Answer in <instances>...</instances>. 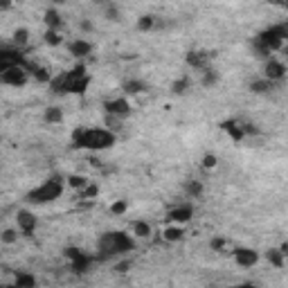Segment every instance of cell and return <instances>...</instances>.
<instances>
[{
    "label": "cell",
    "instance_id": "36",
    "mask_svg": "<svg viewBox=\"0 0 288 288\" xmlns=\"http://www.w3.org/2000/svg\"><path fill=\"white\" fill-rule=\"evenodd\" d=\"M97 194H99V187H97V185H86L84 189H81V196H84V198H97Z\"/></svg>",
    "mask_w": 288,
    "mask_h": 288
},
{
    "label": "cell",
    "instance_id": "29",
    "mask_svg": "<svg viewBox=\"0 0 288 288\" xmlns=\"http://www.w3.org/2000/svg\"><path fill=\"white\" fill-rule=\"evenodd\" d=\"M18 227H5V230H2V234H0V241L5 243V246H14L16 241H18Z\"/></svg>",
    "mask_w": 288,
    "mask_h": 288
},
{
    "label": "cell",
    "instance_id": "44",
    "mask_svg": "<svg viewBox=\"0 0 288 288\" xmlns=\"http://www.w3.org/2000/svg\"><path fill=\"white\" fill-rule=\"evenodd\" d=\"M282 9H286V11H288V0H284V7H282Z\"/></svg>",
    "mask_w": 288,
    "mask_h": 288
},
{
    "label": "cell",
    "instance_id": "32",
    "mask_svg": "<svg viewBox=\"0 0 288 288\" xmlns=\"http://www.w3.org/2000/svg\"><path fill=\"white\" fill-rule=\"evenodd\" d=\"M90 180L86 178V176H79V174H72V176H68V185H70L72 189H84L86 185H88Z\"/></svg>",
    "mask_w": 288,
    "mask_h": 288
},
{
    "label": "cell",
    "instance_id": "42",
    "mask_svg": "<svg viewBox=\"0 0 288 288\" xmlns=\"http://www.w3.org/2000/svg\"><path fill=\"white\" fill-rule=\"evenodd\" d=\"M279 248H282V252H284V255H286V259H288V241H284Z\"/></svg>",
    "mask_w": 288,
    "mask_h": 288
},
{
    "label": "cell",
    "instance_id": "38",
    "mask_svg": "<svg viewBox=\"0 0 288 288\" xmlns=\"http://www.w3.org/2000/svg\"><path fill=\"white\" fill-rule=\"evenodd\" d=\"M209 248H212L214 252H223V248H225V239H221V236L212 239V241H209Z\"/></svg>",
    "mask_w": 288,
    "mask_h": 288
},
{
    "label": "cell",
    "instance_id": "11",
    "mask_svg": "<svg viewBox=\"0 0 288 288\" xmlns=\"http://www.w3.org/2000/svg\"><path fill=\"white\" fill-rule=\"evenodd\" d=\"M286 66H284L279 59H266V66H264V77L270 81H282L284 77H286Z\"/></svg>",
    "mask_w": 288,
    "mask_h": 288
},
{
    "label": "cell",
    "instance_id": "41",
    "mask_svg": "<svg viewBox=\"0 0 288 288\" xmlns=\"http://www.w3.org/2000/svg\"><path fill=\"white\" fill-rule=\"evenodd\" d=\"M11 5H14V0H0V11H9Z\"/></svg>",
    "mask_w": 288,
    "mask_h": 288
},
{
    "label": "cell",
    "instance_id": "23",
    "mask_svg": "<svg viewBox=\"0 0 288 288\" xmlns=\"http://www.w3.org/2000/svg\"><path fill=\"white\" fill-rule=\"evenodd\" d=\"M14 286L16 288H34L36 286V277H34L32 273L20 270V273H16V277H14Z\"/></svg>",
    "mask_w": 288,
    "mask_h": 288
},
{
    "label": "cell",
    "instance_id": "34",
    "mask_svg": "<svg viewBox=\"0 0 288 288\" xmlns=\"http://www.w3.org/2000/svg\"><path fill=\"white\" fill-rule=\"evenodd\" d=\"M106 128H110L113 133L122 131V117H115V115H106Z\"/></svg>",
    "mask_w": 288,
    "mask_h": 288
},
{
    "label": "cell",
    "instance_id": "26",
    "mask_svg": "<svg viewBox=\"0 0 288 288\" xmlns=\"http://www.w3.org/2000/svg\"><path fill=\"white\" fill-rule=\"evenodd\" d=\"M151 234H153V230L147 221H135L133 223V236H135V239H149Z\"/></svg>",
    "mask_w": 288,
    "mask_h": 288
},
{
    "label": "cell",
    "instance_id": "6",
    "mask_svg": "<svg viewBox=\"0 0 288 288\" xmlns=\"http://www.w3.org/2000/svg\"><path fill=\"white\" fill-rule=\"evenodd\" d=\"M192 218H194V205H189V203H180L167 212V221L176 223V225H187Z\"/></svg>",
    "mask_w": 288,
    "mask_h": 288
},
{
    "label": "cell",
    "instance_id": "28",
    "mask_svg": "<svg viewBox=\"0 0 288 288\" xmlns=\"http://www.w3.org/2000/svg\"><path fill=\"white\" fill-rule=\"evenodd\" d=\"M43 41H45V45H50V47H59L63 43V36L59 29H47V32L43 34Z\"/></svg>",
    "mask_w": 288,
    "mask_h": 288
},
{
    "label": "cell",
    "instance_id": "40",
    "mask_svg": "<svg viewBox=\"0 0 288 288\" xmlns=\"http://www.w3.org/2000/svg\"><path fill=\"white\" fill-rule=\"evenodd\" d=\"M79 29H81V32H84V34H90V32H93V29H95V25L90 23L88 18H84V20H81V23H79Z\"/></svg>",
    "mask_w": 288,
    "mask_h": 288
},
{
    "label": "cell",
    "instance_id": "27",
    "mask_svg": "<svg viewBox=\"0 0 288 288\" xmlns=\"http://www.w3.org/2000/svg\"><path fill=\"white\" fill-rule=\"evenodd\" d=\"M189 88H192V79H189L187 75L178 77V79L171 84V93H174V95H185Z\"/></svg>",
    "mask_w": 288,
    "mask_h": 288
},
{
    "label": "cell",
    "instance_id": "39",
    "mask_svg": "<svg viewBox=\"0 0 288 288\" xmlns=\"http://www.w3.org/2000/svg\"><path fill=\"white\" fill-rule=\"evenodd\" d=\"M241 126H243V133H246V135H259V128H257V124L241 122Z\"/></svg>",
    "mask_w": 288,
    "mask_h": 288
},
{
    "label": "cell",
    "instance_id": "12",
    "mask_svg": "<svg viewBox=\"0 0 288 288\" xmlns=\"http://www.w3.org/2000/svg\"><path fill=\"white\" fill-rule=\"evenodd\" d=\"M209 54L203 52V50H189L187 54H185V61H187L189 68H194V70H205V68L209 66Z\"/></svg>",
    "mask_w": 288,
    "mask_h": 288
},
{
    "label": "cell",
    "instance_id": "16",
    "mask_svg": "<svg viewBox=\"0 0 288 288\" xmlns=\"http://www.w3.org/2000/svg\"><path fill=\"white\" fill-rule=\"evenodd\" d=\"M43 23H45L47 29H59V32H61V27H63V16L59 14L57 7H50V9H45V14H43Z\"/></svg>",
    "mask_w": 288,
    "mask_h": 288
},
{
    "label": "cell",
    "instance_id": "25",
    "mask_svg": "<svg viewBox=\"0 0 288 288\" xmlns=\"http://www.w3.org/2000/svg\"><path fill=\"white\" fill-rule=\"evenodd\" d=\"M156 23H158L156 16H151V14H142L140 18H137L135 27H137V32H151V29L156 27Z\"/></svg>",
    "mask_w": 288,
    "mask_h": 288
},
{
    "label": "cell",
    "instance_id": "17",
    "mask_svg": "<svg viewBox=\"0 0 288 288\" xmlns=\"http://www.w3.org/2000/svg\"><path fill=\"white\" fill-rule=\"evenodd\" d=\"M122 90H124V95H142V93H147L149 90V84L144 79H126L122 84Z\"/></svg>",
    "mask_w": 288,
    "mask_h": 288
},
{
    "label": "cell",
    "instance_id": "15",
    "mask_svg": "<svg viewBox=\"0 0 288 288\" xmlns=\"http://www.w3.org/2000/svg\"><path fill=\"white\" fill-rule=\"evenodd\" d=\"M221 128L227 133V135H230V140H234V142H241L243 137H246L243 126H241V122H239V119H227V122L221 124Z\"/></svg>",
    "mask_w": 288,
    "mask_h": 288
},
{
    "label": "cell",
    "instance_id": "21",
    "mask_svg": "<svg viewBox=\"0 0 288 288\" xmlns=\"http://www.w3.org/2000/svg\"><path fill=\"white\" fill-rule=\"evenodd\" d=\"M266 259L273 268H284L286 266V255L282 252V248H268L266 250Z\"/></svg>",
    "mask_w": 288,
    "mask_h": 288
},
{
    "label": "cell",
    "instance_id": "2",
    "mask_svg": "<svg viewBox=\"0 0 288 288\" xmlns=\"http://www.w3.org/2000/svg\"><path fill=\"white\" fill-rule=\"evenodd\" d=\"M133 250H135V236L126 234V232H119V230L104 232L99 236V241H97V252H99L97 259L99 261L117 257V255H126V252H133Z\"/></svg>",
    "mask_w": 288,
    "mask_h": 288
},
{
    "label": "cell",
    "instance_id": "9",
    "mask_svg": "<svg viewBox=\"0 0 288 288\" xmlns=\"http://www.w3.org/2000/svg\"><path fill=\"white\" fill-rule=\"evenodd\" d=\"M234 264L239 268H252V266L259 264V252L252 250V248H234Z\"/></svg>",
    "mask_w": 288,
    "mask_h": 288
},
{
    "label": "cell",
    "instance_id": "43",
    "mask_svg": "<svg viewBox=\"0 0 288 288\" xmlns=\"http://www.w3.org/2000/svg\"><path fill=\"white\" fill-rule=\"evenodd\" d=\"M50 2H52V5H63L66 0H50Z\"/></svg>",
    "mask_w": 288,
    "mask_h": 288
},
{
    "label": "cell",
    "instance_id": "10",
    "mask_svg": "<svg viewBox=\"0 0 288 288\" xmlns=\"http://www.w3.org/2000/svg\"><path fill=\"white\" fill-rule=\"evenodd\" d=\"M66 77V93H72V95H84L86 88L90 86V77L84 75V77H75L70 70L63 72Z\"/></svg>",
    "mask_w": 288,
    "mask_h": 288
},
{
    "label": "cell",
    "instance_id": "37",
    "mask_svg": "<svg viewBox=\"0 0 288 288\" xmlns=\"http://www.w3.org/2000/svg\"><path fill=\"white\" fill-rule=\"evenodd\" d=\"M131 259H122L119 264H115V273H119V275H124V273H128L131 270Z\"/></svg>",
    "mask_w": 288,
    "mask_h": 288
},
{
    "label": "cell",
    "instance_id": "5",
    "mask_svg": "<svg viewBox=\"0 0 288 288\" xmlns=\"http://www.w3.org/2000/svg\"><path fill=\"white\" fill-rule=\"evenodd\" d=\"M29 79V72L25 66H11L7 68V70L0 72V81L5 86H11V88H20V86H25Z\"/></svg>",
    "mask_w": 288,
    "mask_h": 288
},
{
    "label": "cell",
    "instance_id": "24",
    "mask_svg": "<svg viewBox=\"0 0 288 288\" xmlns=\"http://www.w3.org/2000/svg\"><path fill=\"white\" fill-rule=\"evenodd\" d=\"M218 79H221V77H218V72L214 70L212 66H207L205 70H200V84H203L205 88H214V86L218 84Z\"/></svg>",
    "mask_w": 288,
    "mask_h": 288
},
{
    "label": "cell",
    "instance_id": "14",
    "mask_svg": "<svg viewBox=\"0 0 288 288\" xmlns=\"http://www.w3.org/2000/svg\"><path fill=\"white\" fill-rule=\"evenodd\" d=\"M183 239H185V225L169 223V225L162 230V241H167V243H180Z\"/></svg>",
    "mask_w": 288,
    "mask_h": 288
},
{
    "label": "cell",
    "instance_id": "3",
    "mask_svg": "<svg viewBox=\"0 0 288 288\" xmlns=\"http://www.w3.org/2000/svg\"><path fill=\"white\" fill-rule=\"evenodd\" d=\"M61 196H63V178L59 174H54V176H50L43 185L29 189L27 196H25V200H27L29 205H47V203L59 200Z\"/></svg>",
    "mask_w": 288,
    "mask_h": 288
},
{
    "label": "cell",
    "instance_id": "35",
    "mask_svg": "<svg viewBox=\"0 0 288 288\" xmlns=\"http://www.w3.org/2000/svg\"><path fill=\"white\" fill-rule=\"evenodd\" d=\"M203 169H207V171H212V169H216V165H218V158L214 156V153H205L203 156Z\"/></svg>",
    "mask_w": 288,
    "mask_h": 288
},
{
    "label": "cell",
    "instance_id": "30",
    "mask_svg": "<svg viewBox=\"0 0 288 288\" xmlns=\"http://www.w3.org/2000/svg\"><path fill=\"white\" fill-rule=\"evenodd\" d=\"M101 11H104L106 20H110V23H119V20H122V11H119V7L115 5V2H108Z\"/></svg>",
    "mask_w": 288,
    "mask_h": 288
},
{
    "label": "cell",
    "instance_id": "33",
    "mask_svg": "<svg viewBox=\"0 0 288 288\" xmlns=\"http://www.w3.org/2000/svg\"><path fill=\"white\" fill-rule=\"evenodd\" d=\"M126 212H128V200L126 198H119L110 205V214H115V216H122V214H126Z\"/></svg>",
    "mask_w": 288,
    "mask_h": 288
},
{
    "label": "cell",
    "instance_id": "19",
    "mask_svg": "<svg viewBox=\"0 0 288 288\" xmlns=\"http://www.w3.org/2000/svg\"><path fill=\"white\" fill-rule=\"evenodd\" d=\"M275 84H277V81H270V79H266V77H261V79H255L250 84V93L252 95H268L275 90Z\"/></svg>",
    "mask_w": 288,
    "mask_h": 288
},
{
    "label": "cell",
    "instance_id": "22",
    "mask_svg": "<svg viewBox=\"0 0 288 288\" xmlns=\"http://www.w3.org/2000/svg\"><path fill=\"white\" fill-rule=\"evenodd\" d=\"M185 194H187L189 198H200V196L205 194V185L194 178L187 180V183H185Z\"/></svg>",
    "mask_w": 288,
    "mask_h": 288
},
{
    "label": "cell",
    "instance_id": "1",
    "mask_svg": "<svg viewBox=\"0 0 288 288\" xmlns=\"http://www.w3.org/2000/svg\"><path fill=\"white\" fill-rule=\"evenodd\" d=\"M72 149H86V151H106L113 149L117 142V133L110 128H75L72 131Z\"/></svg>",
    "mask_w": 288,
    "mask_h": 288
},
{
    "label": "cell",
    "instance_id": "7",
    "mask_svg": "<svg viewBox=\"0 0 288 288\" xmlns=\"http://www.w3.org/2000/svg\"><path fill=\"white\" fill-rule=\"evenodd\" d=\"M104 110H106V115H115V117H122V119H126L128 115L133 113V108H131V104H128L126 97L106 99L104 101Z\"/></svg>",
    "mask_w": 288,
    "mask_h": 288
},
{
    "label": "cell",
    "instance_id": "31",
    "mask_svg": "<svg viewBox=\"0 0 288 288\" xmlns=\"http://www.w3.org/2000/svg\"><path fill=\"white\" fill-rule=\"evenodd\" d=\"M11 41H14L16 47H20V50H23V47L29 43V29L27 27H18L14 32V38H11Z\"/></svg>",
    "mask_w": 288,
    "mask_h": 288
},
{
    "label": "cell",
    "instance_id": "4",
    "mask_svg": "<svg viewBox=\"0 0 288 288\" xmlns=\"http://www.w3.org/2000/svg\"><path fill=\"white\" fill-rule=\"evenodd\" d=\"M63 255H66V259L70 261L72 273H77V275H86V273H90V268H93L95 259H97V257L88 255V252H84L81 248H75V246L66 248V252H63Z\"/></svg>",
    "mask_w": 288,
    "mask_h": 288
},
{
    "label": "cell",
    "instance_id": "20",
    "mask_svg": "<svg viewBox=\"0 0 288 288\" xmlns=\"http://www.w3.org/2000/svg\"><path fill=\"white\" fill-rule=\"evenodd\" d=\"M43 122L50 124V126H59L63 122V110L59 106H47L45 113H43Z\"/></svg>",
    "mask_w": 288,
    "mask_h": 288
},
{
    "label": "cell",
    "instance_id": "8",
    "mask_svg": "<svg viewBox=\"0 0 288 288\" xmlns=\"http://www.w3.org/2000/svg\"><path fill=\"white\" fill-rule=\"evenodd\" d=\"M16 225H18L20 234L32 236L38 227V218L34 216L29 209H18V212H16Z\"/></svg>",
    "mask_w": 288,
    "mask_h": 288
},
{
    "label": "cell",
    "instance_id": "13",
    "mask_svg": "<svg viewBox=\"0 0 288 288\" xmlns=\"http://www.w3.org/2000/svg\"><path fill=\"white\" fill-rule=\"evenodd\" d=\"M68 52H70L75 59H86V57H90V52H93V43L86 41V38H75V41L68 43Z\"/></svg>",
    "mask_w": 288,
    "mask_h": 288
},
{
    "label": "cell",
    "instance_id": "18",
    "mask_svg": "<svg viewBox=\"0 0 288 288\" xmlns=\"http://www.w3.org/2000/svg\"><path fill=\"white\" fill-rule=\"evenodd\" d=\"M25 68H27L29 75H32L36 81H41V84H50V81L54 79L45 66H38V63H29V61H27V66H25Z\"/></svg>",
    "mask_w": 288,
    "mask_h": 288
}]
</instances>
